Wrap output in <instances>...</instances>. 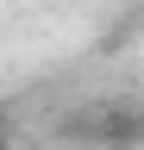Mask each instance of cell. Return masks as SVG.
Instances as JSON below:
<instances>
[{"label": "cell", "instance_id": "1", "mask_svg": "<svg viewBox=\"0 0 144 150\" xmlns=\"http://www.w3.org/2000/svg\"><path fill=\"white\" fill-rule=\"evenodd\" d=\"M0 150H13V138H6V125H0Z\"/></svg>", "mask_w": 144, "mask_h": 150}]
</instances>
